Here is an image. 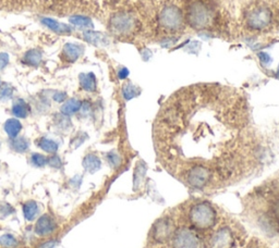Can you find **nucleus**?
<instances>
[{
	"mask_svg": "<svg viewBox=\"0 0 279 248\" xmlns=\"http://www.w3.org/2000/svg\"><path fill=\"white\" fill-rule=\"evenodd\" d=\"M247 101L238 91L199 84L178 91L154 123L159 162L184 186L215 192L252 171Z\"/></svg>",
	"mask_w": 279,
	"mask_h": 248,
	"instance_id": "obj_1",
	"label": "nucleus"
},
{
	"mask_svg": "<svg viewBox=\"0 0 279 248\" xmlns=\"http://www.w3.org/2000/svg\"><path fill=\"white\" fill-rule=\"evenodd\" d=\"M258 187L249 197V215L258 229L279 235V178Z\"/></svg>",
	"mask_w": 279,
	"mask_h": 248,
	"instance_id": "obj_2",
	"label": "nucleus"
},
{
	"mask_svg": "<svg viewBox=\"0 0 279 248\" xmlns=\"http://www.w3.org/2000/svg\"><path fill=\"white\" fill-rule=\"evenodd\" d=\"M213 12L203 1H194L187 10V22L191 28L203 30L210 25Z\"/></svg>",
	"mask_w": 279,
	"mask_h": 248,
	"instance_id": "obj_3",
	"label": "nucleus"
},
{
	"mask_svg": "<svg viewBox=\"0 0 279 248\" xmlns=\"http://www.w3.org/2000/svg\"><path fill=\"white\" fill-rule=\"evenodd\" d=\"M247 27L255 31L265 30L270 27L273 20V13L271 9L265 4H257L249 9L245 15Z\"/></svg>",
	"mask_w": 279,
	"mask_h": 248,
	"instance_id": "obj_4",
	"label": "nucleus"
},
{
	"mask_svg": "<svg viewBox=\"0 0 279 248\" xmlns=\"http://www.w3.org/2000/svg\"><path fill=\"white\" fill-rule=\"evenodd\" d=\"M136 29V19L127 12H118L109 20V30L112 34L127 36Z\"/></svg>",
	"mask_w": 279,
	"mask_h": 248,
	"instance_id": "obj_5",
	"label": "nucleus"
},
{
	"mask_svg": "<svg viewBox=\"0 0 279 248\" xmlns=\"http://www.w3.org/2000/svg\"><path fill=\"white\" fill-rule=\"evenodd\" d=\"M159 22L164 29L168 31H179L183 27L184 17L178 7L167 6L162 10Z\"/></svg>",
	"mask_w": 279,
	"mask_h": 248,
	"instance_id": "obj_6",
	"label": "nucleus"
},
{
	"mask_svg": "<svg viewBox=\"0 0 279 248\" xmlns=\"http://www.w3.org/2000/svg\"><path fill=\"white\" fill-rule=\"evenodd\" d=\"M85 47L83 44L79 43H66L60 53L61 61L66 63H74L83 56Z\"/></svg>",
	"mask_w": 279,
	"mask_h": 248,
	"instance_id": "obj_7",
	"label": "nucleus"
},
{
	"mask_svg": "<svg viewBox=\"0 0 279 248\" xmlns=\"http://www.w3.org/2000/svg\"><path fill=\"white\" fill-rule=\"evenodd\" d=\"M39 22L40 24L44 25L46 29H48L57 35H71L72 32H73V28H72L71 25L60 22V21L53 18L43 17L39 19Z\"/></svg>",
	"mask_w": 279,
	"mask_h": 248,
	"instance_id": "obj_8",
	"label": "nucleus"
},
{
	"mask_svg": "<svg viewBox=\"0 0 279 248\" xmlns=\"http://www.w3.org/2000/svg\"><path fill=\"white\" fill-rule=\"evenodd\" d=\"M56 227H57V223L53 217L49 215H44L40 217L37 222L35 223L34 230L35 233L38 234L39 236H47L53 233V232L56 230Z\"/></svg>",
	"mask_w": 279,
	"mask_h": 248,
	"instance_id": "obj_9",
	"label": "nucleus"
},
{
	"mask_svg": "<svg viewBox=\"0 0 279 248\" xmlns=\"http://www.w3.org/2000/svg\"><path fill=\"white\" fill-rule=\"evenodd\" d=\"M82 38H83V40L86 41V43H89L93 46H97V47H105V46H108L110 43V39L108 37V35L101 32H96V31L93 30L83 31Z\"/></svg>",
	"mask_w": 279,
	"mask_h": 248,
	"instance_id": "obj_10",
	"label": "nucleus"
},
{
	"mask_svg": "<svg viewBox=\"0 0 279 248\" xmlns=\"http://www.w3.org/2000/svg\"><path fill=\"white\" fill-rule=\"evenodd\" d=\"M213 214L214 213L210 207L202 204L199 206L198 208L195 207V209L193 210V220L198 225L208 226L211 223V221H213Z\"/></svg>",
	"mask_w": 279,
	"mask_h": 248,
	"instance_id": "obj_11",
	"label": "nucleus"
},
{
	"mask_svg": "<svg viewBox=\"0 0 279 248\" xmlns=\"http://www.w3.org/2000/svg\"><path fill=\"white\" fill-rule=\"evenodd\" d=\"M21 62L29 68H38L43 62V51L39 48H31L25 51Z\"/></svg>",
	"mask_w": 279,
	"mask_h": 248,
	"instance_id": "obj_12",
	"label": "nucleus"
},
{
	"mask_svg": "<svg viewBox=\"0 0 279 248\" xmlns=\"http://www.w3.org/2000/svg\"><path fill=\"white\" fill-rule=\"evenodd\" d=\"M79 84L81 89L87 93H94L97 90V79L93 72L80 73Z\"/></svg>",
	"mask_w": 279,
	"mask_h": 248,
	"instance_id": "obj_13",
	"label": "nucleus"
},
{
	"mask_svg": "<svg viewBox=\"0 0 279 248\" xmlns=\"http://www.w3.org/2000/svg\"><path fill=\"white\" fill-rule=\"evenodd\" d=\"M11 112L14 118L27 119L31 113V107L24 99H22V98H19V99L13 101Z\"/></svg>",
	"mask_w": 279,
	"mask_h": 248,
	"instance_id": "obj_14",
	"label": "nucleus"
},
{
	"mask_svg": "<svg viewBox=\"0 0 279 248\" xmlns=\"http://www.w3.org/2000/svg\"><path fill=\"white\" fill-rule=\"evenodd\" d=\"M69 23L71 24L72 28H76L83 31L94 29V23H93L92 19L82 14L71 15L69 18Z\"/></svg>",
	"mask_w": 279,
	"mask_h": 248,
	"instance_id": "obj_15",
	"label": "nucleus"
},
{
	"mask_svg": "<svg viewBox=\"0 0 279 248\" xmlns=\"http://www.w3.org/2000/svg\"><path fill=\"white\" fill-rule=\"evenodd\" d=\"M82 106V101L80 99H76V98H70V99H67L63 106L60 108V113H63L64 116L67 117H72L76 115L77 112H80Z\"/></svg>",
	"mask_w": 279,
	"mask_h": 248,
	"instance_id": "obj_16",
	"label": "nucleus"
},
{
	"mask_svg": "<svg viewBox=\"0 0 279 248\" xmlns=\"http://www.w3.org/2000/svg\"><path fill=\"white\" fill-rule=\"evenodd\" d=\"M3 130L9 138H14L20 135L22 131V123L17 118H10L4 122Z\"/></svg>",
	"mask_w": 279,
	"mask_h": 248,
	"instance_id": "obj_17",
	"label": "nucleus"
},
{
	"mask_svg": "<svg viewBox=\"0 0 279 248\" xmlns=\"http://www.w3.org/2000/svg\"><path fill=\"white\" fill-rule=\"evenodd\" d=\"M37 146L42 149L43 152L50 154V155H54L57 152H58L59 149V144L57 141H55L54 138H50L47 136H43L37 139Z\"/></svg>",
	"mask_w": 279,
	"mask_h": 248,
	"instance_id": "obj_18",
	"label": "nucleus"
},
{
	"mask_svg": "<svg viewBox=\"0 0 279 248\" xmlns=\"http://www.w3.org/2000/svg\"><path fill=\"white\" fill-rule=\"evenodd\" d=\"M10 147L13 152L18 154H24L30 149V141L24 136H17L10 138Z\"/></svg>",
	"mask_w": 279,
	"mask_h": 248,
	"instance_id": "obj_19",
	"label": "nucleus"
},
{
	"mask_svg": "<svg viewBox=\"0 0 279 248\" xmlns=\"http://www.w3.org/2000/svg\"><path fill=\"white\" fill-rule=\"evenodd\" d=\"M101 160L98 158L96 155L94 154H89L86 155L83 159V167L89 172H95L98 169L101 168Z\"/></svg>",
	"mask_w": 279,
	"mask_h": 248,
	"instance_id": "obj_20",
	"label": "nucleus"
},
{
	"mask_svg": "<svg viewBox=\"0 0 279 248\" xmlns=\"http://www.w3.org/2000/svg\"><path fill=\"white\" fill-rule=\"evenodd\" d=\"M23 214L24 218L28 221L35 220L36 217L39 214V207L37 203H35L33 200H30L28 203H25L23 206Z\"/></svg>",
	"mask_w": 279,
	"mask_h": 248,
	"instance_id": "obj_21",
	"label": "nucleus"
},
{
	"mask_svg": "<svg viewBox=\"0 0 279 248\" xmlns=\"http://www.w3.org/2000/svg\"><path fill=\"white\" fill-rule=\"evenodd\" d=\"M55 125L60 131H69L72 123L70 117L64 116L63 113H58V115L55 116Z\"/></svg>",
	"mask_w": 279,
	"mask_h": 248,
	"instance_id": "obj_22",
	"label": "nucleus"
},
{
	"mask_svg": "<svg viewBox=\"0 0 279 248\" xmlns=\"http://www.w3.org/2000/svg\"><path fill=\"white\" fill-rule=\"evenodd\" d=\"M182 239L177 242L175 248H196L198 247V242H196L195 237L191 234H183Z\"/></svg>",
	"mask_w": 279,
	"mask_h": 248,
	"instance_id": "obj_23",
	"label": "nucleus"
},
{
	"mask_svg": "<svg viewBox=\"0 0 279 248\" xmlns=\"http://www.w3.org/2000/svg\"><path fill=\"white\" fill-rule=\"evenodd\" d=\"M14 94V87L9 83H1L0 85V100L8 101L11 99Z\"/></svg>",
	"mask_w": 279,
	"mask_h": 248,
	"instance_id": "obj_24",
	"label": "nucleus"
},
{
	"mask_svg": "<svg viewBox=\"0 0 279 248\" xmlns=\"http://www.w3.org/2000/svg\"><path fill=\"white\" fill-rule=\"evenodd\" d=\"M30 161L36 168H43L46 164H47V157L44 156L43 154L34 153L31 155Z\"/></svg>",
	"mask_w": 279,
	"mask_h": 248,
	"instance_id": "obj_25",
	"label": "nucleus"
},
{
	"mask_svg": "<svg viewBox=\"0 0 279 248\" xmlns=\"http://www.w3.org/2000/svg\"><path fill=\"white\" fill-rule=\"evenodd\" d=\"M0 244L4 247H15L18 245V241L15 240V237L11 234H4L0 236Z\"/></svg>",
	"mask_w": 279,
	"mask_h": 248,
	"instance_id": "obj_26",
	"label": "nucleus"
},
{
	"mask_svg": "<svg viewBox=\"0 0 279 248\" xmlns=\"http://www.w3.org/2000/svg\"><path fill=\"white\" fill-rule=\"evenodd\" d=\"M47 164H49L51 168L59 169L61 165H63V160L58 156L57 154L51 155V157L47 158Z\"/></svg>",
	"mask_w": 279,
	"mask_h": 248,
	"instance_id": "obj_27",
	"label": "nucleus"
},
{
	"mask_svg": "<svg viewBox=\"0 0 279 248\" xmlns=\"http://www.w3.org/2000/svg\"><path fill=\"white\" fill-rule=\"evenodd\" d=\"M86 139V134L85 133H80V134H76V135L72 138V141L70 143L71 147L72 148H77L79 146H81L82 144L84 143V141Z\"/></svg>",
	"mask_w": 279,
	"mask_h": 248,
	"instance_id": "obj_28",
	"label": "nucleus"
},
{
	"mask_svg": "<svg viewBox=\"0 0 279 248\" xmlns=\"http://www.w3.org/2000/svg\"><path fill=\"white\" fill-rule=\"evenodd\" d=\"M123 95L127 98V99H130V98L137 96V87L132 84H126L123 87Z\"/></svg>",
	"mask_w": 279,
	"mask_h": 248,
	"instance_id": "obj_29",
	"label": "nucleus"
},
{
	"mask_svg": "<svg viewBox=\"0 0 279 248\" xmlns=\"http://www.w3.org/2000/svg\"><path fill=\"white\" fill-rule=\"evenodd\" d=\"M51 98H53V100H54L55 102L64 103L67 99H68V94H67L66 92L57 91V92L54 93L53 96H51Z\"/></svg>",
	"mask_w": 279,
	"mask_h": 248,
	"instance_id": "obj_30",
	"label": "nucleus"
},
{
	"mask_svg": "<svg viewBox=\"0 0 279 248\" xmlns=\"http://www.w3.org/2000/svg\"><path fill=\"white\" fill-rule=\"evenodd\" d=\"M10 63V56L7 53H0V72L3 71Z\"/></svg>",
	"mask_w": 279,
	"mask_h": 248,
	"instance_id": "obj_31",
	"label": "nucleus"
},
{
	"mask_svg": "<svg viewBox=\"0 0 279 248\" xmlns=\"http://www.w3.org/2000/svg\"><path fill=\"white\" fill-rule=\"evenodd\" d=\"M258 58H260L261 63L264 66H268L272 63V58L267 53H260L258 54Z\"/></svg>",
	"mask_w": 279,
	"mask_h": 248,
	"instance_id": "obj_32",
	"label": "nucleus"
},
{
	"mask_svg": "<svg viewBox=\"0 0 279 248\" xmlns=\"http://www.w3.org/2000/svg\"><path fill=\"white\" fill-rule=\"evenodd\" d=\"M14 211V209L12 208L10 205H0V214H4V215H11Z\"/></svg>",
	"mask_w": 279,
	"mask_h": 248,
	"instance_id": "obj_33",
	"label": "nucleus"
},
{
	"mask_svg": "<svg viewBox=\"0 0 279 248\" xmlns=\"http://www.w3.org/2000/svg\"><path fill=\"white\" fill-rule=\"evenodd\" d=\"M128 74H129V71L126 68H121V69H119V71H118L119 79H126Z\"/></svg>",
	"mask_w": 279,
	"mask_h": 248,
	"instance_id": "obj_34",
	"label": "nucleus"
},
{
	"mask_svg": "<svg viewBox=\"0 0 279 248\" xmlns=\"http://www.w3.org/2000/svg\"><path fill=\"white\" fill-rule=\"evenodd\" d=\"M276 76H277V77H278V79H279V68H278V70H277V73H276Z\"/></svg>",
	"mask_w": 279,
	"mask_h": 248,
	"instance_id": "obj_35",
	"label": "nucleus"
},
{
	"mask_svg": "<svg viewBox=\"0 0 279 248\" xmlns=\"http://www.w3.org/2000/svg\"><path fill=\"white\" fill-rule=\"evenodd\" d=\"M0 85H1V81H0Z\"/></svg>",
	"mask_w": 279,
	"mask_h": 248,
	"instance_id": "obj_36",
	"label": "nucleus"
}]
</instances>
